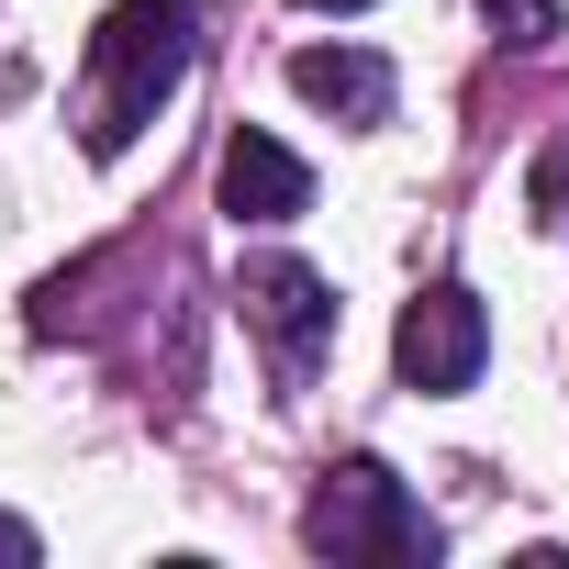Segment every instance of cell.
<instances>
[{
  "mask_svg": "<svg viewBox=\"0 0 569 569\" xmlns=\"http://www.w3.org/2000/svg\"><path fill=\"white\" fill-rule=\"evenodd\" d=\"M190 46H201L190 0H123V12L90 34V157H123L157 123V101L179 90Z\"/></svg>",
  "mask_w": 569,
  "mask_h": 569,
  "instance_id": "6da1fadb",
  "label": "cell"
},
{
  "mask_svg": "<svg viewBox=\"0 0 569 569\" xmlns=\"http://www.w3.org/2000/svg\"><path fill=\"white\" fill-rule=\"evenodd\" d=\"M302 536H313V558H380V569H402V558H436V525L413 513V491H402L380 458H347V469H325V491H313Z\"/></svg>",
  "mask_w": 569,
  "mask_h": 569,
  "instance_id": "7a4b0ae2",
  "label": "cell"
},
{
  "mask_svg": "<svg viewBox=\"0 0 569 569\" xmlns=\"http://www.w3.org/2000/svg\"><path fill=\"white\" fill-rule=\"evenodd\" d=\"M234 302H246V325L268 336L279 380H313V369H325V347H336V291H325L302 257H257Z\"/></svg>",
  "mask_w": 569,
  "mask_h": 569,
  "instance_id": "3957f363",
  "label": "cell"
},
{
  "mask_svg": "<svg viewBox=\"0 0 569 569\" xmlns=\"http://www.w3.org/2000/svg\"><path fill=\"white\" fill-rule=\"evenodd\" d=\"M480 358H491V325H480V302L458 291V279H436V291L402 302V325H391V369H402L413 391H469Z\"/></svg>",
  "mask_w": 569,
  "mask_h": 569,
  "instance_id": "277c9868",
  "label": "cell"
},
{
  "mask_svg": "<svg viewBox=\"0 0 569 569\" xmlns=\"http://www.w3.org/2000/svg\"><path fill=\"white\" fill-rule=\"evenodd\" d=\"M223 212H234V223H291V212H313V168L279 146V134L246 123V134L223 146Z\"/></svg>",
  "mask_w": 569,
  "mask_h": 569,
  "instance_id": "5b68a950",
  "label": "cell"
},
{
  "mask_svg": "<svg viewBox=\"0 0 569 569\" xmlns=\"http://www.w3.org/2000/svg\"><path fill=\"white\" fill-rule=\"evenodd\" d=\"M291 90L313 112H336V123H391V101H402L391 57H369V46H302L291 57Z\"/></svg>",
  "mask_w": 569,
  "mask_h": 569,
  "instance_id": "8992f818",
  "label": "cell"
},
{
  "mask_svg": "<svg viewBox=\"0 0 569 569\" xmlns=\"http://www.w3.org/2000/svg\"><path fill=\"white\" fill-rule=\"evenodd\" d=\"M480 12H491L513 46H547V34H558V0H480Z\"/></svg>",
  "mask_w": 569,
  "mask_h": 569,
  "instance_id": "52a82bcc",
  "label": "cell"
},
{
  "mask_svg": "<svg viewBox=\"0 0 569 569\" xmlns=\"http://www.w3.org/2000/svg\"><path fill=\"white\" fill-rule=\"evenodd\" d=\"M525 201H536V212H547V223H558V212H569V134H558V146H547V157H536V179H525Z\"/></svg>",
  "mask_w": 569,
  "mask_h": 569,
  "instance_id": "ba28073f",
  "label": "cell"
},
{
  "mask_svg": "<svg viewBox=\"0 0 569 569\" xmlns=\"http://www.w3.org/2000/svg\"><path fill=\"white\" fill-rule=\"evenodd\" d=\"M34 558H46V547H34V525H23V513H0V569H34Z\"/></svg>",
  "mask_w": 569,
  "mask_h": 569,
  "instance_id": "9c48e42d",
  "label": "cell"
},
{
  "mask_svg": "<svg viewBox=\"0 0 569 569\" xmlns=\"http://www.w3.org/2000/svg\"><path fill=\"white\" fill-rule=\"evenodd\" d=\"M302 12H369V0H302Z\"/></svg>",
  "mask_w": 569,
  "mask_h": 569,
  "instance_id": "30bf717a",
  "label": "cell"
}]
</instances>
